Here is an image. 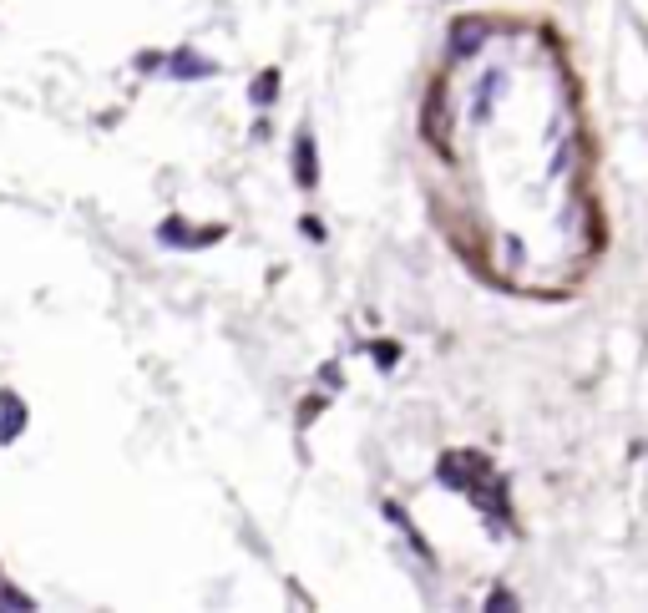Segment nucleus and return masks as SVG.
I'll use <instances>...</instances> for the list:
<instances>
[{"label":"nucleus","mask_w":648,"mask_h":613,"mask_svg":"<svg viewBox=\"0 0 648 613\" xmlns=\"http://www.w3.org/2000/svg\"><path fill=\"white\" fill-rule=\"evenodd\" d=\"M223 228H208V234H188L183 218H168L162 223V244H178V249H198V244H218Z\"/></svg>","instance_id":"nucleus-4"},{"label":"nucleus","mask_w":648,"mask_h":613,"mask_svg":"<svg viewBox=\"0 0 648 613\" xmlns=\"http://www.w3.org/2000/svg\"><path fill=\"white\" fill-rule=\"evenodd\" d=\"M0 608H36L21 588H0Z\"/></svg>","instance_id":"nucleus-10"},{"label":"nucleus","mask_w":648,"mask_h":613,"mask_svg":"<svg viewBox=\"0 0 648 613\" xmlns=\"http://www.w3.org/2000/svg\"><path fill=\"white\" fill-rule=\"evenodd\" d=\"M436 482L466 492V497L481 507V517H492L497 527H512V497H507V482H502V472H497L492 462H486L481 451H471V446L446 451L441 462H436Z\"/></svg>","instance_id":"nucleus-1"},{"label":"nucleus","mask_w":648,"mask_h":613,"mask_svg":"<svg viewBox=\"0 0 648 613\" xmlns=\"http://www.w3.org/2000/svg\"><path fill=\"white\" fill-rule=\"evenodd\" d=\"M294 183H299V193H319V147H314L309 122L294 132Z\"/></svg>","instance_id":"nucleus-2"},{"label":"nucleus","mask_w":648,"mask_h":613,"mask_svg":"<svg viewBox=\"0 0 648 613\" xmlns=\"http://www.w3.org/2000/svg\"><path fill=\"white\" fill-rule=\"evenodd\" d=\"M168 71H173V76H183V82H203V76H213L218 66H213L208 56H193V51H178V56H168Z\"/></svg>","instance_id":"nucleus-6"},{"label":"nucleus","mask_w":648,"mask_h":613,"mask_svg":"<svg viewBox=\"0 0 648 613\" xmlns=\"http://www.w3.org/2000/svg\"><path fill=\"white\" fill-rule=\"evenodd\" d=\"M370 355H375V365H380V370H395L400 345H395V340H370Z\"/></svg>","instance_id":"nucleus-8"},{"label":"nucleus","mask_w":648,"mask_h":613,"mask_svg":"<svg viewBox=\"0 0 648 613\" xmlns=\"http://www.w3.org/2000/svg\"><path fill=\"white\" fill-rule=\"evenodd\" d=\"M299 228H304V239H309V244H324V223H319L314 213H304V218H299Z\"/></svg>","instance_id":"nucleus-9"},{"label":"nucleus","mask_w":648,"mask_h":613,"mask_svg":"<svg viewBox=\"0 0 648 613\" xmlns=\"http://www.w3.org/2000/svg\"><path fill=\"white\" fill-rule=\"evenodd\" d=\"M481 46H486V21H481V16L451 21V36H446V56H451V61H471Z\"/></svg>","instance_id":"nucleus-3"},{"label":"nucleus","mask_w":648,"mask_h":613,"mask_svg":"<svg viewBox=\"0 0 648 613\" xmlns=\"http://www.w3.org/2000/svg\"><path fill=\"white\" fill-rule=\"evenodd\" d=\"M279 87H284V71H279V66H269V71H259V76H254V87H249V102H254V107H274Z\"/></svg>","instance_id":"nucleus-7"},{"label":"nucleus","mask_w":648,"mask_h":613,"mask_svg":"<svg viewBox=\"0 0 648 613\" xmlns=\"http://www.w3.org/2000/svg\"><path fill=\"white\" fill-rule=\"evenodd\" d=\"M21 431H26V406L11 391H0V446H11Z\"/></svg>","instance_id":"nucleus-5"}]
</instances>
